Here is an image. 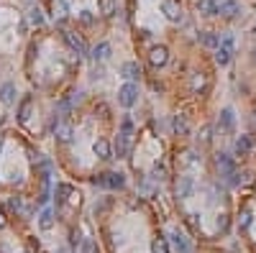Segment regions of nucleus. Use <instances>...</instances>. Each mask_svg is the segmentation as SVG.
Instances as JSON below:
<instances>
[{
	"label": "nucleus",
	"mask_w": 256,
	"mask_h": 253,
	"mask_svg": "<svg viewBox=\"0 0 256 253\" xmlns=\"http://www.w3.org/2000/svg\"><path fill=\"white\" fill-rule=\"evenodd\" d=\"M136 100H139V87L133 84V82H126L118 90V102L123 108H133V105H136Z\"/></svg>",
	"instance_id": "1"
},
{
	"label": "nucleus",
	"mask_w": 256,
	"mask_h": 253,
	"mask_svg": "<svg viewBox=\"0 0 256 253\" xmlns=\"http://www.w3.org/2000/svg\"><path fill=\"white\" fill-rule=\"evenodd\" d=\"M213 8H215V13H220L225 18H236L241 10L236 0H213Z\"/></svg>",
	"instance_id": "2"
},
{
	"label": "nucleus",
	"mask_w": 256,
	"mask_h": 253,
	"mask_svg": "<svg viewBox=\"0 0 256 253\" xmlns=\"http://www.w3.org/2000/svg\"><path fill=\"white\" fill-rule=\"evenodd\" d=\"M161 10H164V16H167L172 23H179V21H182V5H179L177 0H164V3H161Z\"/></svg>",
	"instance_id": "3"
},
{
	"label": "nucleus",
	"mask_w": 256,
	"mask_h": 253,
	"mask_svg": "<svg viewBox=\"0 0 256 253\" xmlns=\"http://www.w3.org/2000/svg\"><path fill=\"white\" fill-rule=\"evenodd\" d=\"M149 62H152L154 67H164L169 62V51L167 46H154L152 51H149Z\"/></svg>",
	"instance_id": "4"
},
{
	"label": "nucleus",
	"mask_w": 256,
	"mask_h": 253,
	"mask_svg": "<svg viewBox=\"0 0 256 253\" xmlns=\"http://www.w3.org/2000/svg\"><path fill=\"white\" fill-rule=\"evenodd\" d=\"M64 41L69 43V49H72V51H77V54H87V43H85V39H82V36L72 34V31H64Z\"/></svg>",
	"instance_id": "5"
},
{
	"label": "nucleus",
	"mask_w": 256,
	"mask_h": 253,
	"mask_svg": "<svg viewBox=\"0 0 256 253\" xmlns=\"http://www.w3.org/2000/svg\"><path fill=\"white\" fill-rule=\"evenodd\" d=\"M215 164H218V169H220V174H223V176H231V174L236 171V164H233V156H228V154H218Z\"/></svg>",
	"instance_id": "6"
},
{
	"label": "nucleus",
	"mask_w": 256,
	"mask_h": 253,
	"mask_svg": "<svg viewBox=\"0 0 256 253\" xmlns=\"http://www.w3.org/2000/svg\"><path fill=\"white\" fill-rule=\"evenodd\" d=\"M16 84L13 82H5V84H0V102H3V105H13V102H16Z\"/></svg>",
	"instance_id": "7"
},
{
	"label": "nucleus",
	"mask_w": 256,
	"mask_h": 253,
	"mask_svg": "<svg viewBox=\"0 0 256 253\" xmlns=\"http://www.w3.org/2000/svg\"><path fill=\"white\" fill-rule=\"evenodd\" d=\"M192 187H195L192 176H179V182H177V197L179 200H187L192 195Z\"/></svg>",
	"instance_id": "8"
},
{
	"label": "nucleus",
	"mask_w": 256,
	"mask_h": 253,
	"mask_svg": "<svg viewBox=\"0 0 256 253\" xmlns=\"http://www.w3.org/2000/svg\"><path fill=\"white\" fill-rule=\"evenodd\" d=\"M120 74L128 80V82H133V80H139L141 77V67L136 64V62H126L123 67H120Z\"/></svg>",
	"instance_id": "9"
},
{
	"label": "nucleus",
	"mask_w": 256,
	"mask_h": 253,
	"mask_svg": "<svg viewBox=\"0 0 256 253\" xmlns=\"http://www.w3.org/2000/svg\"><path fill=\"white\" fill-rule=\"evenodd\" d=\"M110 51H113V49H110V43H105V41H102V43H98V46L93 49L90 59H93V62H105V59L110 56Z\"/></svg>",
	"instance_id": "10"
},
{
	"label": "nucleus",
	"mask_w": 256,
	"mask_h": 253,
	"mask_svg": "<svg viewBox=\"0 0 256 253\" xmlns=\"http://www.w3.org/2000/svg\"><path fill=\"white\" fill-rule=\"evenodd\" d=\"M231 56H233V46H225V43H220V46L215 49V62L220 64V67H225L231 62Z\"/></svg>",
	"instance_id": "11"
},
{
	"label": "nucleus",
	"mask_w": 256,
	"mask_h": 253,
	"mask_svg": "<svg viewBox=\"0 0 256 253\" xmlns=\"http://www.w3.org/2000/svg\"><path fill=\"white\" fill-rule=\"evenodd\" d=\"M200 41H203V46H207V49H218V46H220V36L213 34V31H203V34H200Z\"/></svg>",
	"instance_id": "12"
},
{
	"label": "nucleus",
	"mask_w": 256,
	"mask_h": 253,
	"mask_svg": "<svg viewBox=\"0 0 256 253\" xmlns=\"http://www.w3.org/2000/svg\"><path fill=\"white\" fill-rule=\"evenodd\" d=\"M54 136H56L59 141H64V143L72 141V126H69V123H56V126H54Z\"/></svg>",
	"instance_id": "13"
},
{
	"label": "nucleus",
	"mask_w": 256,
	"mask_h": 253,
	"mask_svg": "<svg viewBox=\"0 0 256 253\" xmlns=\"http://www.w3.org/2000/svg\"><path fill=\"white\" fill-rule=\"evenodd\" d=\"M115 156L118 159H126L128 156V136H123V133L115 138Z\"/></svg>",
	"instance_id": "14"
},
{
	"label": "nucleus",
	"mask_w": 256,
	"mask_h": 253,
	"mask_svg": "<svg viewBox=\"0 0 256 253\" xmlns=\"http://www.w3.org/2000/svg\"><path fill=\"white\" fill-rule=\"evenodd\" d=\"M233 123H236V115H233V110H231V108H223V110H220V128L231 130V128H233Z\"/></svg>",
	"instance_id": "15"
},
{
	"label": "nucleus",
	"mask_w": 256,
	"mask_h": 253,
	"mask_svg": "<svg viewBox=\"0 0 256 253\" xmlns=\"http://www.w3.org/2000/svg\"><path fill=\"white\" fill-rule=\"evenodd\" d=\"M172 243H174V251H177V253H190V243L185 241L182 233H172Z\"/></svg>",
	"instance_id": "16"
},
{
	"label": "nucleus",
	"mask_w": 256,
	"mask_h": 253,
	"mask_svg": "<svg viewBox=\"0 0 256 253\" xmlns=\"http://www.w3.org/2000/svg\"><path fill=\"white\" fill-rule=\"evenodd\" d=\"M108 187H110V189H123V187H126V176L118 174V171H110V174H108Z\"/></svg>",
	"instance_id": "17"
},
{
	"label": "nucleus",
	"mask_w": 256,
	"mask_h": 253,
	"mask_svg": "<svg viewBox=\"0 0 256 253\" xmlns=\"http://www.w3.org/2000/svg\"><path fill=\"white\" fill-rule=\"evenodd\" d=\"M249 151H251V138H249V136L236 138V154H238V156H246Z\"/></svg>",
	"instance_id": "18"
},
{
	"label": "nucleus",
	"mask_w": 256,
	"mask_h": 253,
	"mask_svg": "<svg viewBox=\"0 0 256 253\" xmlns=\"http://www.w3.org/2000/svg\"><path fill=\"white\" fill-rule=\"evenodd\" d=\"M174 133H177V136H187V133H190V126L185 121V115H177L174 118Z\"/></svg>",
	"instance_id": "19"
},
{
	"label": "nucleus",
	"mask_w": 256,
	"mask_h": 253,
	"mask_svg": "<svg viewBox=\"0 0 256 253\" xmlns=\"http://www.w3.org/2000/svg\"><path fill=\"white\" fill-rule=\"evenodd\" d=\"M31 110H34V102H31V100H23V102H21V110H18V121L26 123L28 118H31Z\"/></svg>",
	"instance_id": "20"
},
{
	"label": "nucleus",
	"mask_w": 256,
	"mask_h": 253,
	"mask_svg": "<svg viewBox=\"0 0 256 253\" xmlns=\"http://www.w3.org/2000/svg\"><path fill=\"white\" fill-rule=\"evenodd\" d=\"M39 225H41V230H51V225H54V212H51V210H44L41 217H39Z\"/></svg>",
	"instance_id": "21"
},
{
	"label": "nucleus",
	"mask_w": 256,
	"mask_h": 253,
	"mask_svg": "<svg viewBox=\"0 0 256 253\" xmlns=\"http://www.w3.org/2000/svg\"><path fill=\"white\" fill-rule=\"evenodd\" d=\"M95 154H98L100 159H110V146H108V141H95Z\"/></svg>",
	"instance_id": "22"
},
{
	"label": "nucleus",
	"mask_w": 256,
	"mask_h": 253,
	"mask_svg": "<svg viewBox=\"0 0 256 253\" xmlns=\"http://www.w3.org/2000/svg\"><path fill=\"white\" fill-rule=\"evenodd\" d=\"M198 10L203 13V16H215L213 0H198Z\"/></svg>",
	"instance_id": "23"
},
{
	"label": "nucleus",
	"mask_w": 256,
	"mask_h": 253,
	"mask_svg": "<svg viewBox=\"0 0 256 253\" xmlns=\"http://www.w3.org/2000/svg\"><path fill=\"white\" fill-rule=\"evenodd\" d=\"M152 253H169V246L164 238H154L152 241Z\"/></svg>",
	"instance_id": "24"
},
{
	"label": "nucleus",
	"mask_w": 256,
	"mask_h": 253,
	"mask_svg": "<svg viewBox=\"0 0 256 253\" xmlns=\"http://www.w3.org/2000/svg\"><path fill=\"white\" fill-rule=\"evenodd\" d=\"M69 195H72V187L69 184H56V200L59 202H67Z\"/></svg>",
	"instance_id": "25"
},
{
	"label": "nucleus",
	"mask_w": 256,
	"mask_h": 253,
	"mask_svg": "<svg viewBox=\"0 0 256 253\" xmlns=\"http://www.w3.org/2000/svg\"><path fill=\"white\" fill-rule=\"evenodd\" d=\"M67 13H69L67 0H54V16H56V18H64Z\"/></svg>",
	"instance_id": "26"
},
{
	"label": "nucleus",
	"mask_w": 256,
	"mask_h": 253,
	"mask_svg": "<svg viewBox=\"0 0 256 253\" xmlns=\"http://www.w3.org/2000/svg\"><path fill=\"white\" fill-rule=\"evenodd\" d=\"M28 21H31L34 26H41V23H44L41 10H39V8H31V10H28Z\"/></svg>",
	"instance_id": "27"
},
{
	"label": "nucleus",
	"mask_w": 256,
	"mask_h": 253,
	"mask_svg": "<svg viewBox=\"0 0 256 253\" xmlns=\"http://www.w3.org/2000/svg\"><path fill=\"white\" fill-rule=\"evenodd\" d=\"M249 225H251V212H249V210H244V212H241V217H238V228H241V230H246Z\"/></svg>",
	"instance_id": "28"
},
{
	"label": "nucleus",
	"mask_w": 256,
	"mask_h": 253,
	"mask_svg": "<svg viewBox=\"0 0 256 253\" xmlns=\"http://www.w3.org/2000/svg\"><path fill=\"white\" fill-rule=\"evenodd\" d=\"M100 8H102V16H113V13H115L113 0H100Z\"/></svg>",
	"instance_id": "29"
},
{
	"label": "nucleus",
	"mask_w": 256,
	"mask_h": 253,
	"mask_svg": "<svg viewBox=\"0 0 256 253\" xmlns=\"http://www.w3.org/2000/svg\"><path fill=\"white\" fill-rule=\"evenodd\" d=\"M210 138H213V128H210V126H205V128L200 130L198 141H200V143H210Z\"/></svg>",
	"instance_id": "30"
},
{
	"label": "nucleus",
	"mask_w": 256,
	"mask_h": 253,
	"mask_svg": "<svg viewBox=\"0 0 256 253\" xmlns=\"http://www.w3.org/2000/svg\"><path fill=\"white\" fill-rule=\"evenodd\" d=\"M164 176H167V171H164V167H161V164H156V167H154V171H152V179L161 182Z\"/></svg>",
	"instance_id": "31"
},
{
	"label": "nucleus",
	"mask_w": 256,
	"mask_h": 253,
	"mask_svg": "<svg viewBox=\"0 0 256 253\" xmlns=\"http://www.w3.org/2000/svg\"><path fill=\"white\" fill-rule=\"evenodd\" d=\"M80 21H82L85 26H90V23H93L95 18H93V13H90V10H82V13H80Z\"/></svg>",
	"instance_id": "32"
},
{
	"label": "nucleus",
	"mask_w": 256,
	"mask_h": 253,
	"mask_svg": "<svg viewBox=\"0 0 256 253\" xmlns=\"http://www.w3.org/2000/svg\"><path fill=\"white\" fill-rule=\"evenodd\" d=\"M203 87H205V80H203V77H195V80H192V90H195V92L203 90Z\"/></svg>",
	"instance_id": "33"
},
{
	"label": "nucleus",
	"mask_w": 256,
	"mask_h": 253,
	"mask_svg": "<svg viewBox=\"0 0 256 253\" xmlns=\"http://www.w3.org/2000/svg\"><path fill=\"white\" fill-rule=\"evenodd\" d=\"M215 225H218V230H225V228H228V215H220Z\"/></svg>",
	"instance_id": "34"
},
{
	"label": "nucleus",
	"mask_w": 256,
	"mask_h": 253,
	"mask_svg": "<svg viewBox=\"0 0 256 253\" xmlns=\"http://www.w3.org/2000/svg\"><path fill=\"white\" fill-rule=\"evenodd\" d=\"M82 248H85V253H95V243H93V241H85Z\"/></svg>",
	"instance_id": "35"
},
{
	"label": "nucleus",
	"mask_w": 256,
	"mask_h": 253,
	"mask_svg": "<svg viewBox=\"0 0 256 253\" xmlns=\"http://www.w3.org/2000/svg\"><path fill=\"white\" fill-rule=\"evenodd\" d=\"M10 207H13V210H23V202H21L18 197H13V200H10Z\"/></svg>",
	"instance_id": "36"
},
{
	"label": "nucleus",
	"mask_w": 256,
	"mask_h": 253,
	"mask_svg": "<svg viewBox=\"0 0 256 253\" xmlns=\"http://www.w3.org/2000/svg\"><path fill=\"white\" fill-rule=\"evenodd\" d=\"M5 225V220H3V215H0V228H3Z\"/></svg>",
	"instance_id": "37"
},
{
	"label": "nucleus",
	"mask_w": 256,
	"mask_h": 253,
	"mask_svg": "<svg viewBox=\"0 0 256 253\" xmlns=\"http://www.w3.org/2000/svg\"><path fill=\"white\" fill-rule=\"evenodd\" d=\"M56 253H69V251H67V248H59V251H56Z\"/></svg>",
	"instance_id": "38"
}]
</instances>
